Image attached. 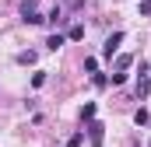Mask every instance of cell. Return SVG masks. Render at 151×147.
Returning <instances> with one entry per match:
<instances>
[{"mask_svg":"<svg viewBox=\"0 0 151 147\" xmlns=\"http://www.w3.org/2000/svg\"><path fill=\"white\" fill-rule=\"evenodd\" d=\"M18 14H21V21H25V25H42V21H46V18L39 14V0H21Z\"/></svg>","mask_w":151,"mask_h":147,"instance_id":"cell-1","label":"cell"},{"mask_svg":"<svg viewBox=\"0 0 151 147\" xmlns=\"http://www.w3.org/2000/svg\"><path fill=\"white\" fill-rule=\"evenodd\" d=\"M102 133H106V126L99 119H88V140H91V147H102Z\"/></svg>","mask_w":151,"mask_h":147,"instance_id":"cell-2","label":"cell"},{"mask_svg":"<svg viewBox=\"0 0 151 147\" xmlns=\"http://www.w3.org/2000/svg\"><path fill=\"white\" fill-rule=\"evenodd\" d=\"M119 42H123V32H113V35L106 39V46H102V56L106 60H113V53L119 49Z\"/></svg>","mask_w":151,"mask_h":147,"instance_id":"cell-3","label":"cell"},{"mask_svg":"<svg viewBox=\"0 0 151 147\" xmlns=\"http://www.w3.org/2000/svg\"><path fill=\"white\" fill-rule=\"evenodd\" d=\"M46 21H49V25H53V28H60V25H63V21H67V7H63V4H56V7H53V11H49V14H46Z\"/></svg>","mask_w":151,"mask_h":147,"instance_id":"cell-4","label":"cell"},{"mask_svg":"<svg viewBox=\"0 0 151 147\" xmlns=\"http://www.w3.org/2000/svg\"><path fill=\"white\" fill-rule=\"evenodd\" d=\"M151 91V77H148V67L141 63V81H137V98H148Z\"/></svg>","mask_w":151,"mask_h":147,"instance_id":"cell-5","label":"cell"},{"mask_svg":"<svg viewBox=\"0 0 151 147\" xmlns=\"http://www.w3.org/2000/svg\"><path fill=\"white\" fill-rule=\"evenodd\" d=\"M35 60H39V53H35V49H25V53H18V63H21V67H32Z\"/></svg>","mask_w":151,"mask_h":147,"instance_id":"cell-6","label":"cell"},{"mask_svg":"<svg viewBox=\"0 0 151 147\" xmlns=\"http://www.w3.org/2000/svg\"><path fill=\"white\" fill-rule=\"evenodd\" d=\"M63 42H67V35H60V32H53V35L46 39V49H53V53H56V49H60Z\"/></svg>","mask_w":151,"mask_h":147,"instance_id":"cell-7","label":"cell"},{"mask_svg":"<svg viewBox=\"0 0 151 147\" xmlns=\"http://www.w3.org/2000/svg\"><path fill=\"white\" fill-rule=\"evenodd\" d=\"M67 39H70V42H81V39H84V25H70Z\"/></svg>","mask_w":151,"mask_h":147,"instance_id":"cell-8","label":"cell"},{"mask_svg":"<svg viewBox=\"0 0 151 147\" xmlns=\"http://www.w3.org/2000/svg\"><path fill=\"white\" fill-rule=\"evenodd\" d=\"M130 63H134L130 56H119V60H116V74H127V70H130Z\"/></svg>","mask_w":151,"mask_h":147,"instance_id":"cell-9","label":"cell"},{"mask_svg":"<svg viewBox=\"0 0 151 147\" xmlns=\"http://www.w3.org/2000/svg\"><path fill=\"white\" fill-rule=\"evenodd\" d=\"M84 74H99V60L95 56H84Z\"/></svg>","mask_w":151,"mask_h":147,"instance_id":"cell-10","label":"cell"},{"mask_svg":"<svg viewBox=\"0 0 151 147\" xmlns=\"http://www.w3.org/2000/svg\"><path fill=\"white\" fill-rule=\"evenodd\" d=\"M151 116H148V109H144V105H141V109L134 112V123H137V126H144V123H148Z\"/></svg>","mask_w":151,"mask_h":147,"instance_id":"cell-11","label":"cell"},{"mask_svg":"<svg viewBox=\"0 0 151 147\" xmlns=\"http://www.w3.org/2000/svg\"><path fill=\"white\" fill-rule=\"evenodd\" d=\"M91 84H95V88H109V77H106V74H91Z\"/></svg>","mask_w":151,"mask_h":147,"instance_id":"cell-12","label":"cell"},{"mask_svg":"<svg viewBox=\"0 0 151 147\" xmlns=\"http://www.w3.org/2000/svg\"><path fill=\"white\" fill-rule=\"evenodd\" d=\"M81 119H84V123H88V119H95V102H88V105L81 109Z\"/></svg>","mask_w":151,"mask_h":147,"instance_id":"cell-13","label":"cell"},{"mask_svg":"<svg viewBox=\"0 0 151 147\" xmlns=\"http://www.w3.org/2000/svg\"><path fill=\"white\" fill-rule=\"evenodd\" d=\"M84 4H88V0H63V7H67V11H81Z\"/></svg>","mask_w":151,"mask_h":147,"instance_id":"cell-14","label":"cell"},{"mask_svg":"<svg viewBox=\"0 0 151 147\" xmlns=\"http://www.w3.org/2000/svg\"><path fill=\"white\" fill-rule=\"evenodd\" d=\"M32 84L42 88V84H46V70H35V74H32Z\"/></svg>","mask_w":151,"mask_h":147,"instance_id":"cell-15","label":"cell"},{"mask_svg":"<svg viewBox=\"0 0 151 147\" xmlns=\"http://www.w3.org/2000/svg\"><path fill=\"white\" fill-rule=\"evenodd\" d=\"M81 144H84V133H74V137L67 140V147H81Z\"/></svg>","mask_w":151,"mask_h":147,"instance_id":"cell-16","label":"cell"},{"mask_svg":"<svg viewBox=\"0 0 151 147\" xmlns=\"http://www.w3.org/2000/svg\"><path fill=\"white\" fill-rule=\"evenodd\" d=\"M141 14H148V18H151V0H141Z\"/></svg>","mask_w":151,"mask_h":147,"instance_id":"cell-17","label":"cell"},{"mask_svg":"<svg viewBox=\"0 0 151 147\" xmlns=\"http://www.w3.org/2000/svg\"><path fill=\"white\" fill-rule=\"evenodd\" d=\"M148 147H151V144H148Z\"/></svg>","mask_w":151,"mask_h":147,"instance_id":"cell-18","label":"cell"}]
</instances>
